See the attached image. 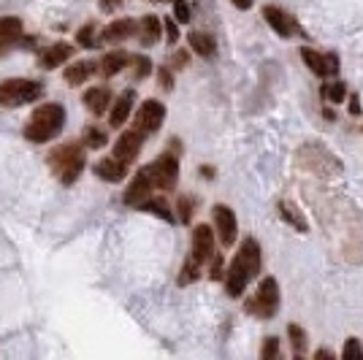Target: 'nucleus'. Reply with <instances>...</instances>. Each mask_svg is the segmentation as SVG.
Masks as SVG:
<instances>
[{"label":"nucleus","instance_id":"nucleus-1","mask_svg":"<svg viewBox=\"0 0 363 360\" xmlns=\"http://www.w3.org/2000/svg\"><path fill=\"white\" fill-rule=\"evenodd\" d=\"M263 269V255H260V244L255 239H244L239 244V252L233 255L230 266L225 271V293L230 298H239L247 285L255 279Z\"/></svg>","mask_w":363,"mask_h":360},{"label":"nucleus","instance_id":"nucleus-2","mask_svg":"<svg viewBox=\"0 0 363 360\" xmlns=\"http://www.w3.org/2000/svg\"><path fill=\"white\" fill-rule=\"evenodd\" d=\"M62 125H65V108L57 103H44L33 111L30 122L25 128V138L33 144H46L55 135H60Z\"/></svg>","mask_w":363,"mask_h":360},{"label":"nucleus","instance_id":"nucleus-3","mask_svg":"<svg viewBox=\"0 0 363 360\" xmlns=\"http://www.w3.org/2000/svg\"><path fill=\"white\" fill-rule=\"evenodd\" d=\"M49 165L62 184H74L84 171V144H62L49 154Z\"/></svg>","mask_w":363,"mask_h":360},{"label":"nucleus","instance_id":"nucleus-4","mask_svg":"<svg viewBox=\"0 0 363 360\" xmlns=\"http://www.w3.org/2000/svg\"><path fill=\"white\" fill-rule=\"evenodd\" d=\"M277 309H279V285L274 276H266V279H260L255 293L244 300V312L257 320H272Z\"/></svg>","mask_w":363,"mask_h":360},{"label":"nucleus","instance_id":"nucleus-5","mask_svg":"<svg viewBox=\"0 0 363 360\" xmlns=\"http://www.w3.org/2000/svg\"><path fill=\"white\" fill-rule=\"evenodd\" d=\"M44 95V84L35 79H6L0 81V106L16 108V106L33 103Z\"/></svg>","mask_w":363,"mask_h":360},{"label":"nucleus","instance_id":"nucleus-6","mask_svg":"<svg viewBox=\"0 0 363 360\" xmlns=\"http://www.w3.org/2000/svg\"><path fill=\"white\" fill-rule=\"evenodd\" d=\"M296 163L306 168V171H312V174H320V176H331V174L342 171V163L323 144H306V147H301L298 154H296Z\"/></svg>","mask_w":363,"mask_h":360},{"label":"nucleus","instance_id":"nucleus-7","mask_svg":"<svg viewBox=\"0 0 363 360\" xmlns=\"http://www.w3.org/2000/svg\"><path fill=\"white\" fill-rule=\"evenodd\" d=\"M147 171H150L155 190H171V187H177V179H179V157H177V152L174 150L163 152L157 160H152L147 165Z\"/></svg>","mask_w":363,"mask_h":360},{"label":"nucleus","instance_id":"nucleus-8","mask_svg":"<svg viewBox=\"0 0 363 360\" xmlns=\"http://www.w3.org/2000/svg\"><path fill=\"white\" fill-rule=\"evenodd\" d=\"M298 55H301L303 65L315 76H320V79H331V76L339 74V57L336 55H323V52L312 49V46H301Z\"/></svg>","mask_w":363,"mask_h":360},{"label":"nucleus","instance_id":"nucleus-9","mask_svg":"<svg viewBox=\"0 0 363 360\" xmlns=\"http://www.w3.org/2000/svg\"><path fill=\"white\" fill-rule=\"evenodd\" d=\"M163 120H166V106L160 103V101H144V103L138 106L133 128H136L138 133L150 135L155 130H160Z\"/></svg>","mask_w":363,"mask_h":360},{"label":"nucleus","instance_id":"nucleus-10","mask_svg":"<svg viewBox=\"0 0 363 360\" xmlns=\"http://www.w3.org/2000/svg\"><path fill=\"white\" fill-rule=\"evenodd\" d=\"M212 217H214V230H217V239L223 247H230V244H236V236H239V220H236V214L230 206L225 203H217L212 209Z\"/></svg>","mask_w":363,"mask_h":360},{"label":"nucleus","instance_id":"nucleus-11","mask_svg":"<svg viewBox=\"0 0 363 360\" xmlns=\"http://www.w3.org/2000/svg\"><path fill=\"white\" fill-rule=\"evenodd\" d=\"M263 19L269 22V28H272L279 38H293V35H298L296 19H293L285 9H279V6H263Z\"/></svg>","mask_w":363,"mask_h":360},{"label":"nucleus","instance_id":"nucleus-12","mask_svg":"<svg viewBox=\"0 0 363 360\" xmlns=\"http://www.w3.org/2000/svg\"><path fill=\"white\" fill-rule=\"evenodd\" d=\"M214 255V227L209 225H196L193 227V252L190 257L196 260L198 266L209 263Z\"/></svg>","mask_w":363,"mask_h":360},{"label":"nucleus","instance_id":"nucleus-13","mask_svg":"<svg viewBox=\"0 0 363 360\" xmlns=\"http://www.w3.org/2000/svg\"><path fill=\"white\" fill-rule=\"evenodd\" d=\"M141 144H144V133H138L136 128H133V130H125V133L117 138V144H114V157L122 160L125 165H130L138 157Z\"/></svg>","mask_w":363,"mask_h":360},{"label":"nucleus","instance_id":"nucleus-14","mask_svg":"<svg viewBox=\"0 0 363 360\" xmlns=\"http://www.w3.org/2000/svg\"><path fill=\"white\" fill-rule=\"evenodd\" d=\"M152 190H155V184H152V176L147 168H141L136 176H133V181H130V187L125 190V203L128 206H138L141 201H147V198L152 196Z\"/></svg>","mask_w":363,"mask_h":360},{"label":"nucleus","instance_id":"nucleus-15","mask_svg":"<svg viewBox=\"0 0 363 360\" xmlns=\"http://www.w3.org/2000/svg\"><path fill=\"white\" fill-rule=\"evenodd\" d=\"M71 57H74V46L71 44H52L38 55V68L52 71L57 65H65V60H71Z\"/></svg>","mask_w":363,"mask_h":360},{"label":"nucleus","instance_id":"nucleus-16","mask_svg":"<svg viewBox=\"0 0 363 360\" xmlns=\"http://www.w3.org/2000/svg\"><path fill=\"white\" fill-rule=\"evenodd\" d=\"M22 19L16 16H0V55L22 41Z\"/></svg>","mask_w":363,"mask_h":360},{"label":"nucleus","instance_id":"nucleus-17","mask_svg":"<svg viewBox=\"0 0 363 360\" xmlns=\"http://www.w3.org/2000/svg\"><path fill=\"white\" fill-rule=\"evenodd\" d=\"M92 171H95V176L104 181H122L128 176V165L117 160L114 154L111 157H104V160H98V163L92 165Z\"/></svg>","mask_w":363,"mask_h":360},{"label":"nucleus","instance_id":"nucleus-18","mask_svg":"<svg viewBox=\"0 0 363 360\" xmlns=\"http://www.w3.org/2000/svg\"><path fill=\"white\" fill-rule=\"evenodd\" d=\"M136 28H138L136 19H114L111 25H106V30H104V41H108V44H122L130 35H136Z\"/></svg>","mask_w":363,"mask_h":360},{"label":"nucleus","instance_id":"nucleus-19","mask_svg":"<svg viewBox=\"0 0 363 360\" xmlns=\"http://www.w3.org/2000/svg\"><path fill=\"white\" fill-rule=\"evenodd\" d=\"M133 101H136V92L133 90H125L114 101V108H111V114H108V125L111 128H122L128 117H130V111H133Z\"/></svg>","mask_w":363,"mask_h":360},{"label":"nucleus","instance_id":"nucleus-20","mask_svg":"<svg viewBox=\"0 0 363 360\" xmlns=\"http://www.w3.org/2000/svg\"><path fill=\"white\" fill-rule=\"evenodd\" d=\"M84 106L90 108L95 117H101V114H106L108 111V103H111V90L108 87H90V90L84 92Z\"/></svg>","mask_w":363,"mask_h":360},{"label":"nucleus","instance_id":"nucleus-21","mask_svg":"<svg viewBox=\"0 0 363 360\" xmlns=\"http://www.w3.org/2000/svg\"><path fill=\"white\" fill-rule=\"evenodd\" d=\"M136 33L141 35V44L144 46L157 44V41H160V33H163V22H160L155 14H147L141 22H138Z\"/></svg>","mask_w":363,"mask_h":360},{"label":"nucleus","instance_id":"nucleus-22","mask_svg":"<svg viewBox=\"0 0 363 360\" xmlns=\"http://www.w3.org/2000/svg\"><path fill=\"white\" fill-rule=\"evenodd\" d=\"M130 65V55L128 52H122V49H117V52H108L106 57L101 60V65H98V71L106 76H117L120 71H125Z\"/></svg>","mask_w":363,"mask_h":360},{"label":"nucleus","instance_id":"nucleus-23","mask_svg":"<svg viewBox=\"0 0 363 360\" xmlns=\"http://www.w3.org/2000/svg\"><path fill=\"white\" fill-rule=\"evenodd\" d=\"M187 41H190V49L196 55H201V57H214L217 55V41H214V35H209V33L193 30L187 35Z\"/></svg>","mask_w":363,"mask_h":360},{"label":"nucleus","instance_id":"nucleus-24","mask_svg":"<svg viewBox=\"0 0 363 360\" xmlns=\"http://www.w3.org/2000/svg\"><path fill=\"white\" fill-rule=\"evenodd\" d=\"M279 214H282V220L293 225L298 233H306L309 230V223H306V217L301 214V209L293 203V201H279Z\"/></svg>","mask_w":363,"mask_h":360},{"label":"nucleus","instance_id":"nucleus-25","mask_svg":"<svg viewBox=\"0 0 363 360\" xmlns=\"http://www.w3.org/2000/svg\"><path fill=\"white\" fill-rule=\"evenodd\" d=\"M98 71V65L90 60H82V62H74L71 68H65V81L71 84V87H79V84H84L92 74Z\"/></svg>","mask_w":363,"mask_h":360},{"label":"nucleus","instance_id":"nucleus-26","mask_svg":"<svg viewBox=\"0 0 363 360\" xmlns=\"http://www.w3.org/2000/svg\"><path fill=\"white\" fill-rule=\"evenodd\" d=\"M136 209L141 211H150V214H157L160 220H166V223H174V211L168 209V203L163 201V198H147V201H141Z\"/></svg>","mask_w":363,"mask_h":360},{"label":"nucleus","instance_id":"nucleus-27","mask_svg":"<svg viewBox=\"0 0 363 360\" xmlns=\"http://www.w3.org/2000/svg\"><path fill=\"white\" fill-rule=\"evenodd\" d=\"M82 144H84L87 150H104L108 144V135H106V130H101V128H95V125H87L84 133H82Z\"/></svg>","mask_w":363,"mask_h":360},{"label":"nucleus","instance_id":"nucleus-28","mask_svg":"<svg viewBox=\"0 0 363 360\" xmlns=\"http://www.w3.org/2000/svg\"><path fill=\"white\" fill-rule=\"evenodd\" d=\"M288 339H290V347H293V352L296 355H306V347H309V336H306V330L301 325H296V322H290L288 325Z\"/></svg>","mask_w":363,"mask_h":360},{"label":"nucleus","instance_id":"nucleus-29","mask_svg":"<svg viewBox=\"0 0 363 360\" xmlns=\"http://www.w3.org/2000/svg\"><path fill=\"white\" fill-rule=\"evenodd\" d=\"M323 101H328V103H342V101H347V84L345 81H333V84H323Z\"/></svg>","mask_w":363,"mask_h":360},{"label":"nucleus","instance_id":"nucleus-30","mask_svg":"<svg viewBox=\"0 0 363 360\" xmlns=\"http://www.w3.org/2000/svg\"><path fill=\"white\" fill-rule=\"evenodd\" d=\"M201 271H203V266H198L193 257H187V263L182 266L179 271V285H193V282H198L201 279Z\"/></svg>","mask_w":363,"mask_h":360},{"label":"nucleus","instance_id":"nucleus-31","mask_svg":"<svg viewBox=\"0 0 363 360\" xmlns=\"http://www.w3.org/2000/svg\"><path fill=\"white\" fill-rule=\"evenodd\" d=\"M76 44L84 46V49L98 46V38H95V22H87L84 28H79V33H76Z\"/></svg>","mask_w":363,"mask_h":360},{"label":"nucleus","instance_id":"nucleus-32","mask_svg":"<svg viewBox=\"0 0 363 360\" xmlns=\"http://www.w3.org/2000/svg\"><path fill=\"white\" fill-rule=\"evenodd\" d=\"M177 209H179V220L182 223H190L193 220V211H196V198L193 196H182L177 201Z\"/></svg>","mask_w":363,"mask_h":360},{"label":"nucleus","instance_id":"nucleus-33","mask_svg":"<svg viewBox=\"0 0 363 360\" xmlns=\"http://www.w3.org/2000/svg\"><path fill=\"white\" fill-rule=\"evenodd\" d=\"M260 358H263V360L279 358V339H277V336H266V339H263V347H260Z\"/></svg>","mask_w":363,"mask_h":360},{"label":"nucleus","instance_id":"nucleus-34","mask_svg":"<svg viewBox=\"0 0 363 360\" xmlns=\"http://www.w3.org/2000/svg\"><path fill=\"white\" fill-rule=\"evenodd\" d=\"M342 358L345 360H355V358H363V344H361V339H347L345 342V349H342Z\"/></svg>","mask_w":363,"mask_h":360},{"label":"nucleus","instance_id":"nucleus-35","mask_svg":"<svg viewBox=\"0 0 363 360\" xmlns=\"http://www.w3.org/2000/svg\"><path fill=\"white\" fill-rule=\"evenodd\" d=\"M174 19L182 22V25H187V22L193 19V14H190V3H187V0H174Z\"/></svg>","mask_w":363,"mask_h":360},{"label":"nucleus","instance_id":"nucleus-36","mask_svg":"<svg viewBox=\"0 0 363 360\" xmlns=\"http://www.w3.org/2000/svg\"><path fill=\"white\" fill-rule=\"evenodd\" d=\"M130 62H133V71H136V79H144V76H147V74L152 71V62L147 60V57H141V55H138V57H130Z\"/></svg>","mask_w":363,"mask_h":360},{"label":"nucleus","instance_id":"nucleus-37","mask_svg":"<svg viewBox=\"0 0 363 360\" xmlns=\"http://www.w3.org/2000/svg\"><path fill=\"white\" fill-rule=\"evenodd\" d=\"M163 28H166V41H168V44H177V41H179V28H177V19H166V22H163Z\"/></svg>","mask_w":363,"mask_h":360},{"label":"nucleus","instance_id":"nucleus-38","mask_svg":"<svg viewBox=\"0 0 363 360\" xmlns=\"http://www.w3.org/2000/svg\"><path fill=\"white\" fill-rule=\"evenodd\" d=\"M157 76H160L163 90H174V74H171V68H160V71H157Z\"/></svg>","mask_w":363,"mask_h":360},{"label":"nucleus","instance_id":"nucleus-39","mask_svg":"<svg viewBox=\"0 0 363 360\" xmlns=\"http://www.w3.org/2000/svg\"><path fill=\"white\" fill-rule=\"evenodd\" d=\"M209 263H212V279H223V255L214 252Z\"/></svg>","mask_w":363,"mask_h":360},{"label":"nucleus","instance_id":"nucleus-40","mask_svg":"<svg viewBox=\"0 0 363 360\" xmlns=\"http://www.w3.org/2000/svg\"><path fill=\"white\" fill-rule=\"evenodd\" d=\"M187 62H190V52H184V49H182V52L174 55V62H171V65H174V68H184Z\"/></svg>","mask_w":363,"mask_h":360},{"label":"nucleus","instance_id":"nucleus-41","mask_svg":"<svg viewBox=\"0 0 363 360\" xmlns=\"http://www.w3.org/2000/svg\"><path fill=\"white\" fill-rule=\"evenodd\" d=\"M347 101H350V114L358 117L361 114V98L358 95H347Z\"/></svg>","mask_w":363,"mask_h":360},{"label":"nucleus","instance_id":"nucleus-42","mask_svg":"<svg viewBox=\"0 0 363 360\" xmlns=\"http://www.w3.org/2000/svg\"><path fill=\"white\" fill-rule=\"evenodd\" d=\"M122 6V0H101V9L104 11H117Z\"/></svg>","mask_w":363,"mask_h":360},{"label":"nucleus","instance_id":"nucleus-43","mask_svg":"<svg viewBox=\"0 0 363 360\" xmlns=\"http://www.w3.org/2000/svg\"><path fill=\"white\" fill-rule=\"evenodd\" d=\"M230 3H233L239 11H247V9H252V3H255V0H230Z\"/></svg>","mask_w":363,"mask_h":360},{"label":"nucleus","instance_id":"nucleus-44","mask_svg":"<svg viewBox=\"0 0 363 360\" xmlns=\"http://www.w3.org/2000/svg\"><path fill=\"white\" fill-rule=\"evenodd\" d=\"M315 358H320V360H328V358H333L331 352H328V349H318V352H315Z\"/></svg>","mask_w":363,"mask_h":360},{"label":"nucleus","instance_id":"nucleus-45","mask_svg":"<svg viewBox=\"0 0 363 360\" xmlns=\"http://www.w3.org/2000/svg\"><path fill=\"white\" fill-rule=\"evenodd\" d=\"M201 176H206V179H214V168H209V165H206V168H201Z\"/></svg>","mask_w":363,"mask_h":360},{"label":"nucleus","instance_id":"nucleus-46","mask_svg":"<svg viewBox=\"0 0 363 360\" xmlns=\"http://www.w3.org/2000/svg\"><path fill=\"white\" fill-rule=\"evenodd\" d=\"M155 3H163V0H155Z\"/></svg>","mask_w":363,"mask_h":360}]
</instances>
